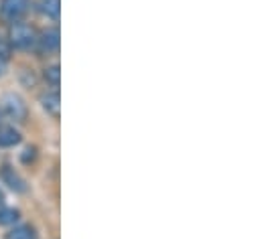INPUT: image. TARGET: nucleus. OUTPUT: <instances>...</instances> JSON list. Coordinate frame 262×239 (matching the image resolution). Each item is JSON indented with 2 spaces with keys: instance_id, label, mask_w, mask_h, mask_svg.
Wrapping results in <instances>:
<instances>
[{
  "instance_id": "11",
  "label": "nucleus",
  "mask_w": 262,
  "mask_h": 239,
  "mask_svg": "<svg viewBox=\"0 0 262 239\" xmlns=\"http://www.w3.org/2000/svg\"><path fill=\"white\" fill-rule=\"evenodd\" d=\"M6 239H35V233H33V229L31 227H27V225H23V227H14Z\"/></svg>"
},
{
  "instance_id": "5",
  "label": "nucleus",
  "mask_w": 262,
  "mask_h": 239,
  "mask_svg": "<svg viewBox=\"0 0 262 239\" xmlns=\"http://www.w3.org/2000/svg\"><path fill=\"white\" fill-rule=\"evenodd\" d=\"M0 175H2V180H4L14 193H25V190H27V182H25V179H23L14 169H10V166H2Z\"/></svg>"
},
{
  "instance_id": "4",
  "label": "nucleus",
  "mask_w": 262,
  "mask_h": 239,
  "mask_svg": "<svg viewBox=\"0 0 262 239\" xmlns=\"http://www.w3.org/2000/svg\"><path fill=\"white\" fill-rule=\"evenodd\" d=\"M37 43H39V49L43 53H47V55L55 53L59 49V31L57 29H47L41 35V39H37Z\"/></svg>"
},
{
  "instance_id": "13",
  "label": "nucleus",
  "mask_w": 262,
  "mask_h": 239,
  "mask_svg": "<svg viewBox=\"0 0 262 239\" xmlns=\"http://www.w3.org/2000/svg\"><path fill=\"white\" fill-rule=\"evenodd\" d=\"M0 75H2V61H0Z\"/></svg>"
},
{
  "instance_id": "2",
  "label": "nucleus",
  "mask_w": 262,
  "mask_h": 239,
  "mask_svg": "<svg viewBox=\"0 0 262 239\" xmlns=\"http://www.w3.org/2000/svg\"><path fill=\"white\" fill-rule=\"evenodd\" d=\"M29 10V0H0V16L8 22H16Z\"/></svg>"
},
{
  "instance_id": "12",
  "label": "nucleus",
  "mask_w": 262,
  "mask_h": 239,
  "mask_svg": "<svg viewBox=\"0 0 262 239\" xmlns=\"http://www.w3.org/2000/svg\"><path fill=\"white\" fill-rule=\"evenodd\" d=\"M10 59V43L0 39V61H8Z\"/></svg>"
},
{
  "instance_id": "6",
  "label": "nucleus",
  "mask_w": 262,
  "mask_h": 239,
  "mask_svg": "<svg viewBox=\"0 0 262 239\" xmlns=\"http://www.w3.org/2000/svg\"><path fill=\"white\" fill-rule=\"evenodd\" d=\"M41 104L43 108L47 110V114H51L53 118H59V110H61V98L57 91H47L43 98H41Z\"/></svg>"
},
{
  "instance_id": "8",
  "label": "nucleus",
  "mask_w": 262,
  "mask_h": 239,
  "mask_svg": "<svg viewBox=\"0 0 262 239\" xmlns=\"http://www.w3.org/2000/svg\"><path fill=\"white\" fill-rule=\"evenodd\" d=\"M41 8H43V12L47 14V16H51V18H59V12H61V0H43L41 2Z\"/></svg>"
},
{
  "instance_id": "9",
  "label": "nucleus",
  "mask_w": 262,
  "mask_h": 239,
  "mask_svg": "<svg viewBox=\"0 0 262 239\" xmlns=\"http://www.w3.org/2000/svg\"><path fill=\"white\" fill-rule=\"evenodd\" d=\"M18 219V211L16 209H10L6 205L0 203V225H10Z\"/></svg>"
},
{
  "instance_id": "1",
  "label": "nucleus",
  "mask_w": 262,
  "mask_h": 239,
  "mask_svg": "<svg viewBox=\"0 0 262 239\" xmlns=\"http://www.w3.org/2000/svg\"><path fill=\"white\" fill-rule=\"evenodd\" d=\"M8 43L16 49H31L35 43H37V33L31 25L27 22H12L10 27V33H8Z\"/></svg>"
},
{
  "instance_id": "3",
  "label": "nucleus",
  "mask_w": 262,
  "mask_h": 239,
  "mask_svg": "<svg viewBox=\"0 0 262 239\" xmlns=\"http://www.w3.org/2000/svg\"><path fill=\"white\" fill-rule=\"evenodd\" d=\"M2 106H4V112H6L10 118L18 119V122H23V119L27 118V106H25V102H23L18 95H14V93L4 95Z\"/></svg>"
},
{
  "instance_id": "10",
  "label": "nucleus",
  "mask_w": 262,
  "mask_h": 239,
  "mask_svg": "<svg viewBox=\"0 0 262 239\" xmlns=\"http://www.w3.org/2000/svg\"><path fill=\"white\" fill-rule=\"evenodd\" d=\"M43 77H45L47 83H51V85H59V81H61V71H59L57 65H51V67H47V69L43 71Z\"/></svg>"
},
{
  "instance_id": "7",
  "label": "nucleus",
  "mask_w": 262,
  "mask_h": 239,
  "mask_svg": "<svg viewBox=\"0 0 262 239\" xmlns=\"http://www.w3.org/2000/svg\"><path fill=\"white\" fill-rule=\"evenodd\" d=\"M20 142V134L10 126H0V148H10Z\"/></svg>"
}]
</instances>
